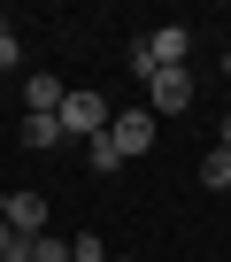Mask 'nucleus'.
I'll return each mask as SVG.
<instances>
[{
	"label": "nucleus",
	"mask_w": 231,
	"mask_h": 262,
	"mask_svg": "<svg viewBox=\"0 0 231 262\" xmlns=\"http://www.w3.org/2000/svg\"><path fill=\"white\" fill-rule=\"evenodd\" d=\"M108 262H131V254H108Z\"/></svg>",
	"instance_id": "nucleus-14"
},
{
	"label": "nucleus",
	"mask_w": 231,
	"mask_h": 262,
	"mask_svg": "<svg viewBox=\"0 0 231 262\" xmlns=\"http://www.w3.org/2000/svg\"><path fill=\"white\" fill-rule=\"evenodd\" d=\"M108 116H115V108H108L93 85H70V93H62V139H85V147H93L100 131H108Z\"/></svg>",
	"instance_id": "nucleus-1"
},
{
	"label": "nucleus",
	"mask_w": 231,
	"mask_h": 262,
	"mask_svg": "<svg viewBox=\"0 0 231 262\" xmlns=\"http://www.w3.org/2000/svg\"><path fill=\"white\" fill-rule=\"evenodd\" d=\"M8 231H16V239H39V231H47V193H31V185L8 193Z\"/></svg>",
	"instance_id": "nucleus-4"
},
{
	"label": "nucleus",
	"mask_w": 231,
	"mask_h": 262,
	"mask_svg": "<svg viewBox=\"0 0 231 262\" xmlns=\"http://www.w3.org/2000/svg\"><path fill=\"white\" fill-rule=\"evenodd\" d=\"M24 147H31V155H47V147H70V139H62V116H24Z\"/></svg>",
	"instance_id": "nucleus-6"
},
{
	"label": "nucleus",
	"mask_w": 231,
	"mask_h": 262,
	"mask_svg": "<svg viewBox=\"0 0 231 262\" xmlns=\"http://www.w3.org/2000/svg\"><path fill=\"white\" fill-rule=\"evenodd\" d=\"M223 77H231V54H223Z\"/></svg>",
	"instance_id": "nucleus-15"
},
{
	"label": "nucleus",
	"mask_w": 231,
	"mask_h": 262,
	"mask_svg": "<svg viewBox=\"0 0 231 262\" xmlns=\"http://www.w3.org/2000/svg\"><path fill=\"white\" fill-rule=\"evenodd\" d=\"M31 262H70V239H54V231H39V239H31Z\"/></svg>",
	"instance_id": "nucleus-8"
},
{
	"label": "nucleus",
	"mask_w": 231,
	"mask_h": 262,
	"mask_svg": "<svg viewBox=\"0 0 231 262\" xmlns=\"http://www.w3.org/2000/svg\"><path fill=\"white\" fill-rule=\"evenodd\" d=\"M70 262H108V247H100L93 231H77V239H70Z\"/></svg>",
	"instance_id": "nucleus-11"
},
{
	"label": "nucleus",
	"mask_w": 231,
	"mask_h": 262,
	"mask_svg": "<svg viewBox=\"0 0 231 262\" xmlns=\"http://www.w3.org/2000/svg\"><path fill=\"white\" fill-rule=\"evenodd\" d=\"M8 70H24V39H16L8 24H0V77H8Z\"/></svg>",
	"instance_id": "nucleus-9"
},
{
	"label": "nucleus",
	"mask_w": 231,
	"mask_h": 262,
	"mask_svg": "<svg viewBox=\"0 0 231 262\" xmlns=\"http://www.w3.org/2000/svg\"><path fill=\"white\" fill-rule=\"evenodd\" d=\"M108 147L124 155V162H131V155H147V147H154V116H147V108H124V116H108Z\"/></svg>",
	"instance_id": "nucleus-3"
},
{
	"label": "nucleus",
	"mask_w": 231,
	"mask_h": 262,
	"mask_svg": "<svg viewBox=\"0 0 231 262\" xmlns=\"http://www.w3.org/2000/svg\"><path fill=\"white\" fill-rule=\"evenodd\" d=\"M24 116H62V77L31 70V77H24Z\"/></svg>",
	"instance_id": "nucleus-5"
},
{
	"label": "nucleus",
	"mask_w": 231,
	"mask_h": 262,
	"mask_svg": "<svg viewBox=\"0 0 231 262\" xmlns=\"http://www.w3.org/2000/svg\"><path fill=\"white\" fill-rule=\"evenodd\" d=\"M8 239H16V231H8V224H0V247H8Z\"/></svg>",
	"instance_id": "nucleus-13"
},
{
	"label": "nucleus",
	"mask_w": 231,
	"mask_h": 262,
	"mask_svg": "<svg viewBox=\"0 0 231 262\" xmlns=\"http://www.w3.org/2000/svg\"><path fill=\"white\" fill-rule=\"evenodd\" d=\"M193 108V70H154L147 77V116L162 123V116H185Z\"/></svg>",
	"instance_id": "nucleus-2"
},
{
	"label": "nucleus",
	"mask_w": 231,
	"mask_h": 262,
	"mask_svg": "<svg viewBox=\"0 0 231 262\" xmlns=\"http://www.w3.org/2000/svg\"><path fill=\"white\" fill-rule=\"evenodd\" d=\"M85 162H93L100 178H108V170H124V155H115V147H108V131H100V139H93V155H85Z\"/></svg>",
	"instance_id": "nucleus-10"
},
{
	"label": "nucleus",
	"mask_w": 231,
	"mask_h": 262,
	"mask_svg": "<svg viewBox=\"0 0 231 262\" xmlns=\"http://www.w3.org/2000/svg\"><path fill=\"white\" fill-rule=\"evenodd\" d=\"M216 147H231V116H223V123H216Z\"/></svg>",
	"instance_id": "nucleus-12"
},
{
	"label": "nucleus",
	"mask_w": 231,
	"mask_h": 262,
	"mask_svg": "<svg viewBox=\"0 0 231 262\" xmlns=\"http://www.w3.org/2000/svg\"><path fill=\"white\" fill-rule=\"evenodd\" d=\"M200 185L208 193H231V147H208L200 155Z\"/></svg>",
	"instance_id": "nucleus-7"
}]
</instances>
